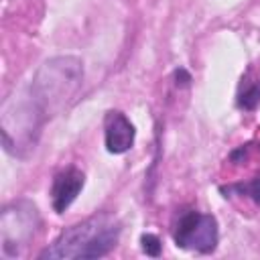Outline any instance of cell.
I'll list each match as a JSON object with an SVG mask.
<instances>
[{
    "label": "cell",
    "instance_id": "1",
    "mask_svg": "<svg viewBox=\"0 0 260 260\" xmlns=\"http://www.w3.org/2000/svg\"><path fill=\"white\" fill-rule=\"evenodd\" d=\"M120 221L112 213H98L87 217L67 230H63L57 240L47 246L39 258L41 260H73V258H100L106 256L120 238Z\"/></svg>",
    "mask_w": 260,
    "mask_h": 260
},
{
    "label": "cell",
    "instance_id": "2",
    "mask_svg": "<svg viewBox=\"0 0 260 260\" xmlns=\"http://www.w3.org/2000/svg\"><path fill=\"white\" fill-rule=\"evenodd\" d=\"M81 61L75 57H57L47 61L37 73L30 91L35 93V104L45 114L53 108L63 106L67 98H73L81 85Z\"/></svg>",
    "mask_w": 260,
    "mask_h": 260
},
{
    "label": "cell",
    "instance_id": "3",
    "mask_svg": "<svg viewBox=\"0 0 260 260\" xmlns=\"http://www.w3.org/2000/svg\"><path fill=\"white\" fill-rule=\"evenodd\" d=\"M173 240L179 248L209 254L215 250L219 240L217 219L211 213H201L195 209L183 211L175 221Z\"/></svg>",
    "mask_w": 260,
    "mask_h": 260
},
{
    "label": "cell",
    "instance_id": "4",
    "mask_svg": "<svg viewBox=\"0 0 260 260\" xmlns=\"http://www.w3.org/2000/svg\"><path fill=\"white\" fill-rule=\"evenodd\" d=\"M134 126L132 122L118 110H110L104 118V136H106V148L112 154H122L132 148L134 144Z\"/></svg>",
    "mask_w": 260,
    "mask_h": 260
},
{
    "label": "cell",
    "instance_id": "5",
    "mask_svg": "<svg viewBox=\"0 0 260 260\" xmlns=\"http://www.w3.org/2000/svg\"><path fill=\"white\" fill-rule=\"evenodd\" d=\"M83 183H85V177H83V173L79 169L71 167V169L61 171L53 179V185H51V203H53V209L57 213H63L75 201V197L79 195Z\"/></svg>",
    "mask_w": 260,
    "mask_h": 260
},
{
    "label": "cell",
    "instance_id": "6",
    "mask_svg": "<svg viewBox=\"0 0 260 260\" xmlns=\"http://www.w3.org/2000/svg\"><path fill=\"white\" fill-rule=\"evenodd\" d=\"M232 191H238L240 195H248L260 205V177H254L246 183H236V185H230V187H221V193H232Z\"/></svg>",
    "mask_w": 260,
    "mask_h": 260
},
{
    "label": "cell",
    "instance_id": "7",
    "mask_svg": "<svg viewBox=\"0 0 260 260\" xmlns=\"http://www.w3.org/2000/svg\"><path fill=\"white\" fill-rule=\"evenodd\" d=\"M258 104H260V85L258 83H250L238 93V106L242 110H256Z\"/></svg>",
    "mask_w": 260,
    "mask_h": 260
},
{
    "label": "cell",
    "instance_id": "8",
    "mask_svg": "<svg viewBox=\"0 0 260 260\" xmlns=\"http://www.w3.org/2000/svg\"><path fill=\"white\" fill-rule=\"evenodd\" d=\"M140 244H142V252L146 256H158L160 254V240L154 234H142Z\"/></svg>",
    "mask_w": 260,
    "mask_h": 260
},
{
    "label": "cell",
    "instance_id": "9",
    "mask_svg": "<svg viewBox=\"0 0 260 260\" xmlns=\"http://www.w3.org/2000/svg\"><path fill=\"white\" fill-rule=\"evenodd\" d=\"M175 79H177V81H175L177 85H187V83L191 81V75H189L183 67H179V69L175 71Z\"/></svg>",
    "mask_w": 260,
    "mask_h": 260
}]
</instances>
